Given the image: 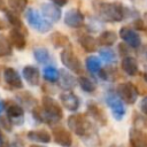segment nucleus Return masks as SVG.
Wrapping results in <instances>:
<instances>
[{
	"label": "nucleus",
	"instance_id": "473e14b6",
	"mask_svg": "<svg viewBox=\"0 0 147 147\" xmlns=\"http://www.w3.org/2000/svg\"><path fill=\"white\" fill-rule=\"evenodd\" d=\"M99 54H100V57L105 62H107V63H114V62H116L117 56H116L115 52L111 48H102V49L99 51Z\"/></svg>",
	"mask_w": 147,
	"mask_h": 147
},
{
	"label": "nucleus",
	"instance_id": "f8f14e48",
	"mask_svg": "<svg viewBox=\"0 0 147 147\" xmlns=\"http://www.w3.org/2000/svg\"><path fill=\"white\" fill-rule=\"evenodd\" d=\"M52 136L55 144L62 147H71L72 145V137L71 133L61 126H55L52 129Z\"/></svg>",
	"mask_w": 147,
	"mask_h": 147
},
{
	"label": "nucleus",
	"instance_id": "f3484780",
	"mask_svg": "<svg viewBox=\"0 0 147 147\" xmlns=\"http://www.w3.org/2000/svg\"><path fill=\"white\" fill-rule=\"evenodd\" d=\"M9 40H10L11 46H14L18 51L24 49L25 46H26L25 36L22 32V30H20V29H15L14 28L13 30H10V32H9Z\"/></svg>",
	"mask_w": 147,
	"mask_h": 147
},
{
	"label": "nucleus",
	"instance_id": "58836bf2",
	"mask_svg": "<svg viewBox=\"0 0 147 147\" xmlns=\"http://www.w3.org/2000/svg\"><path fill=\"white\" fill-rule=\"evenodd\" d=\"M141 55L144 56V59L147 60V45H145V46L141 48Z\"/></svg>",
	"mask_w": 147,
	"mask_h": 147
},
{
	"label": "nucleus",
	"instance_id": "a878e982",
	"mask_svg": "<svg viewBox=\"0 0 147 147\" xmlns=\"http://www.w3.org/2000/svg\"><path fill=\"white\" fill-rule=\"evenodd\" d=\"M85 67L91 74H98L101 69V61L95 55H90L85 60Z\"/></svg>",
	"mask_w": 147,
	"mask_h": 147
},
{
	"label": "nucleus",
	"instance_id": "f704fd0d",
	"mask_svg": "<svg viewBox=\"0 0 147 147\" xmlns=\"http://www.w3.org/2000/svg\"><path fill=\"white\" fill-rule=\"evenodd\" d=\"M133 26L138 30H146V23L141 18H137L133 21Z\"/></svg>",
	"mask_w": 147,
	"mask_h": 147
},
{
	"label": "nucleus",
	"instance_id": "4468645a",
	"mask_svg": "<svg viewBox=\"0 0 147 147\" xmlns=\"http://www.w3.org/2000/svg\"><path fill=\"white\" fill-rule=\"evenodd\" d=\"M131 147H147V132L138 127H131L129 131Z\"/></svg>",
	"mask_w": 147,
	"mask_h": 147
},
{
	"label": "nucleus",
	"instance_id": "4be33fe9",
	"mask_svg": "<svg viewBox=\"0 0 147 147\" xmlns=\"http://www.w3.org/2000/svg\"><path fill=\"white\" fill-rule=\"evenodd\" d=\"M28 139L36 141V142H41V144H48L52 140V136L48 131L46 130H32L29 131L26 134Z\"/></svg>",
	"mask_w": 147,
	"mask_h": 147
},
{
	"label": "nucleus",
	"instance_id": "9d476101",
	"mask_svg": "<svg viewBox=\"0 0 147 147\" xmlns=\"http://www.w3.org/2000/svg\"><path fill=\"white\" fill-rule=\"evenodd\" d=\"M84 15L77 8H71L64 14V24L72 29H78L84 25Z\"/></svg>",
	"mask_w": 147,
	"mask_h": 147
},
{
	"label": "nucleus",
	"instance_id": "a211bd4d",
	"mask_svg": "<svg viewBox=\"0 0 147 147\" xmlns=\"http://www.w3.org/2000/svg\"><path fill=\"white\" fill-rule=\"evenodd\" d=\"M59 86L64 90V91H71L75 85H76V79L75 77L67 70L64 69H61L60 70V76H59Z\"/></svg>",
	"mask_w": 147,
	"mask_h": 147
},
{
	"label": "nucleus",
	"instance_id": "b1692460",
	"mask_svg": "<svg viewBox=\"0 0 147 147\" xmlns=\"http://www.w3.org/2000/svg\"><path fill=\"white\" fill-rule=\"evenodd\" d=\"M17 100L23 105V107L25 108H29V109H33L36 106H37V100L36 98L29 93L28 91H24V92H21L16 95Z\"/></svg>",
	"mask_w": 147,
	"mask_h": 147
},
{
	"label": "nucleus",
	"instance_id": "de8ad7c7",
	"mask_svg": "<svg viewBox=\"0 0 147 147\" xmlns=\"http://www.w3.org/2000/svg\"><path fill=\"white\" fill-rule=\"evenodd\" d=\"M9 147H18V146H17L16 144H10V145H9Z\"/></svg>",
	"mask_w": 147,
	"mask_h": 147
},
{
	"label": "nucleus",
	"instance_id": "2f4dec72",
	"mask_svg": "<svg viewBox=\"0 0 147 147\" xmlns=\"http://www.w3.org/2000/svg\"><path fill=\"white\" fill-rule=\"evenodd\" d=\"M9 8L15 11V13H22L26 6H28V0H7Z\"/></svg>",
	"mask_w": 147,
	"mask_h": 147
},
{
	"label": "nucleus",
	"instance_id": "412c9836",
	"mask_svg": "<svg viewBox=\"0 0 147 147\" xmlns=\"http://www.w3.org/2000/svg\"><path fill=\"white\" fill-rule=\"evenodd\" d=\"M78 42L82 46V48L87 53H94L98 49V40L90 36V34H83L78 38Z\"/></svg>",
	"mask_w": 147,
	"mask_h": 147
},
{
	"label": "nucleus",
	"instance_id": "6ab92c4d",
	"mask_svg": "<svg viewBox=\"0 0 147 147\" xmlns=\"http://www.w3.org/2000/svg\"><path fill=\"white\" fill-rule=\"evenodd\" d=\"M22 74H23V77L28 82L29 85H31V86L39 85L40 74H39V70L36 67H33V65H26V67L23 68Z\"/></svg>",
	"mask_w": 147,
	"mask_h": 147
},
{
	"label": "nucleus",
	"instance_id": "aec40b11",
	"mask_svg": "<svg viewBox=\"0 0 147 147\" xmlns=\"http://www.w3.org/2000/svg\"><path fill=\"white\" fill-rule=\"evenodd\" d=\"M121 68L129 76H136V75H138V71H139L138 61L133 56H125V57H123L122 62H121Z\"/></svg>",
	"mask_w": 147,
	"mask_h": 147
},
{
	"label": "nucleus",
	"instance_id": "a18cd8bd",
	"mask_svg": "<svg viewBox=\"0 0 147 147\" xmlns=\"http://www.w3.org/2000/svg\"><path fill=\"white\" fill-rule=\"evenodd\" d=\"M144 21H145V23L147 24V11L144 14Z\"/></svg>",
	"mask_w": 147,
	"mask_h": 147
},
{
	"label": "nucleus",
	"instance_id": "e433bc0d",
	"mask_svg": "<svg viewBox=\"0 0 147 147\" xmlns=\"http://www.w3.org/2000/svg\"><path fill=\"white\" fill-rule=\"evenodd\" d=\"M139 108H140V111L147 116V96H145L141 101H140V105H139Z\"/></svg>",
	"mask_w": 147,
	"mask_h": 147
},
{
	"label": "nucleus",
	"instance_id": "f03ea898",
	"mask_svg": "<svg viewBox=\"0 0 147 147\" xmlns=\"http://www.w3.org/2000/svg\"><path fill=\"white\" fill-rule=\"evenodd\" d=\"M68 126L69 129L78 137L83 138H87L91 137L93 134V125L90 122V119L87 118L86 114H74L70 115L68 117Z\"/></svg>",
	"mask_w": 147,
	"mask_h": 147
},
{
	"label": "nucleus",
	"instance_id": "c03bdc74",
	"mask_svg": "<svg viewBox=\"0 0 147 147\" xmlns=\"http://www.w3.org/2000/svg\"><path fill=\"white\" fill-rule=\"evenodd\" d=\"M142 77H144V80L147 83V72H144V75H142Z\"/></svg>",
	"mask_w": 147,
	"mask_h": 147
},
{
	"label": "nucleus",
	"instance_id": "7c9ffc66",
	"mask_svg": "<svg viewBox=\"0 0 147 147\" xmlns=\"http://www.w3.org/2000/svg\"><path fill=\"white\" fill-rule=\"evenodd\" d=\"M5 15H6V18L8 21V23H10L15 29H20L22 30L24 26H23V23L21 21V18L18 17V14L13 11V10H7L5 9Z\"/></svg>",
	"mask_w": 147,
	"mask_h": 147
},
{
	"label": "nucleus",
	"instance_id": "c85d7f7f",
	"mask_svg": "<svg viewBox=\"0 0 147 147\" xmlns=\"http://www.w3.org/2000/svg\"><path fill=\"white\" fill-rule=\"evenodd\" d=\"M77 83L79 85V87L86 92V93H93L96 90V85L94 82H92L90 78L85 77V76H79L77 79Z\"/></svg>",
	"mask_w": 147,
	"mask_h": 147
},
{
	"label": "nucleus",
	"instance_id": "2eb2a0df",
	"mask_svg": "<svg viewBox=\"0 0 147 147\" xmlns=\"http://www.w3.org/2000/svg\"><path fill=\"white\" fill-rule=\"evenodd\" d=\"M3 79L7 85H9L13 88H23V82L18 72L14 68H6L3 70Z\"/></svg>",
	"mask_w": 147,
	"mask_h": 147
},
{
	"label": "nucleus",
	"instance_id": "c9c22d12",
	"mask_svg": "<svg viewBox=\"0 0 147 147\" xmlns=\"http://www.w3.org/2000/svg\"><path fill=\"white\" fill-rule=\"evenodd\" d=\"M118 51H119V54L123 57L129 56V46L126 44H119L118 45Z\"/></svg>",
	"mask_w": 147,
	"mask_h": 147
},
{
	"label": "nucleus",
	"instance_id": "ea45409f",
	"mask_svg": "<svg viewBox=\"0 0 147 147\" xmlns=\"http://www.w3.org/2000/svg\"><path fill=\"white\" fill-rule=\"evenodd\" d=\"M6 28H7L6 22H5L2 18H0V31H1V30H3V29H6Z\"/></svg>",
	"mask_w": 147,
	"mask_h": 147
},
{
	"label": "nucleus",
	"instance_id": "09e8293b",
	"mask_svg": "<svg viewBox=\"0 0 147 147\" xmlns=\"http://www.w3.org/2000/svg\"><path fill=\"white\" fill-rule=\"evenodd\" d=\"M0 147H2V145H0Z\"/></svg>",
	"mask_w": 147,
	"mask_h": 147
},
{
	"label": "nucleus",
	"instance_id": "79ce46f5",
	"mask_svg": "<svg viewBox=\"0 0 147 147\" xmlns=\"http://www.w3.org/2000/svg\"><path fill=\"white\" fill-rule=\"evenodd\" d=\"M0 145H3V136H2L1 129H0Z\"/></svg>",
	"mask_w": 147,
	"mask_h": 147
},
{
	"label": "nucleus",
	"instance_id": "0eeeda50",
	"mask_svg": "<svg viewBox=\"0 0 147 147\" xmlns=\"http://www.w3.org/2000/svg\"><path fill=\"white\" fill-rule=\"evenodd\" d=\"M106 102L111 110L113 117L116 121H122L125 115V106H124V102L117 95V93L108 92L106 95Z\"/></svg>",
	"mask_w": 147,
	"mask_h": 147
},
{
	"label": "nucleus",
	"instance_id": "c756f323",
	"mask_svg": "<svg viewBox=\"0 0 147 147\" xmlns=\"http://www.w3.org/2000/svg\"><path fill=\"white\" fill-rule=\"evenodd\" d=\"M11 53H13V46L10 44V40L3 34H0V57L10 56Z\"/></svg>",
	"mask_w": 147,
	"mask_h": 147
},
{
	"label": "nucleus",
	"instance_id": "cd10ccee",
	"mask_svg": "<svg viewBox=\"0 0 147 147\" xmlns=\"http://www.w3.org/2000/svg\"><path fill=\"white\" fill-rule=\"evenodd\" d=\"M42 76L45 78V80L49 82V83H55L59 80V76H60V70H57L55 67L53 65H47L42 70Z\"/></svg>",
	"mask_w": 147,
	"mask_h": 147
},
{
	"label": "nucleus",
	"instance_id": "20e7f679",
	"mask_svg": "<svg viewBox=\"0 0 147 147\" xmlns=\"http://www.w3.org/2000/svg\"><path fill=\"white\" fill-rule=\"evenodd\" d=\"M60 59H61L62 64H63L68 70H70L71 72L78 74V75H82V74H83V65H82V62H80V60L78 59V56L75 54V52L72 51V48L70 47V45H69L68 47L63 48V51H62L61 54H60Z\"/></svg>",
	"mask_w": 147,
	"mask_h": 147
},
{
	"label": "nucleus",
	"instance_id": "39448f33",
	"mask_svg": "<svg viewBox=\"0 0 147 147\" xmlns=\"http://www.w3.org/2000/svg\"><path fill=\"white\" fill-rule=\"evenodd\" d=\"M25 18L29 25L40 33H46L52 29V23L48 20L42 18L41 15L38 13V10H36L34 8H29L26 10Z\"/></svg>",
	"mask_w": 147,
	"mask_h": 147
},
{
	"label": "nucleus",
	"instance_id": "72a5a7b5",
	"mask_svg": "<svg viewBox=\"0 0 147 147\" xmlns=\"http://www.w3.org/2000/svg\"><path fill=\"white\" fill-rule=\"evenodd\" d=\"M0 125L8 132L11 131V122L8 119V117H1L0 116Z\"/></svg>",
	"mask_w": 147,
	"mask_h": 147
},
{
	"label": "nucleus",
	"instance_id": "6e6552de",
	"mask_svg": "<svg viewBox=\"0 0 147 147\" xmlns=\"http://www.w3.org/2000/svg\"><path fill=\"white\" fill-rule=\"evenodd\" d=\"M5 108H6V115L8 117V119L14 123L15 125H21L24 122V110L23 107H21L20 105L7 100V102L5 103Z\"/></svg>",
	"mask_w": 147,
	"mask_h": 147
},
{
	"label": "nucleus",
	"instance_id": "9b49d317",
	"mask_svg": "<svg viewBox=\"0 0 147 147\" xmlns=\"http://www.w3.org/2000/svg\"><path fill=\"white\" fill-rule=\"evenodd\" d=\"M86 110H87V115L94 119V122H96L98 124H100L101 126H105L107 125V122H108V117L105 113V110L95 102L93 101H90L87 103V107H86Z\"/></svg>",
	"mask_w": 147,
	"mask_h": 147
},
{
	"label": "nucleus",
	"instance_id": "f257e3e1",
	"mask_svg": "<svg viewBox=\"0 0 147 147\" xmlns=\"http://www.w3.org/2000/svg\"><path fill=\"white\" fill-rule=\"evenodd\" d=\"M99 18L103 22H121L125 18L127 9L118 2H100L95 7Z\"/></svg>",
	"mask_w": 147,
	"mask_h": 147
},
{
	"label": "nucleus",
	"instance_id": "7ed1b4c3",
	"mask_svg": "<svg viewBox=\"0 0 147 147\" xmlns=\"http://www.w3.org/2000/svg\"><path fill=\"white\" fill-rule=\"evenodd\" d=\"M41 107L44 109V111L46 113L48 119H49V124L53 123H57L62 119L63 117V111L61 106L59 105L57 101H55L53 98L45 95L41 99Z\"/></svg>",
	"mask_w": 147,
	"mask_h": 147
},
{
	"label": "nucleus",
	"instance_id": "5701e85b",
	"mask_svg": "<svg viewBox=\"0 0 147 147\" xmlns=\"http://www.w3.org/2000/svg\"><path fill=\"white\" fill-rule=\"evenodd\" d=\"M117 40V34L116 32L114 31H103L99 38H98V44L101 45V46H106V47H109V46H113Z\"/></svg>",
	"mask_w": 147,
	"mask_h": 147
},
{
	"label": "nucleus",
	"instance_id": "a19ab883",
	"mask_svg": "<svg viewBox=\"0 0 147 147\" xmlns=\"http://www.w3.org/2000/svg\"><path fill=\"white\" fill-rule=\"evenodd\" d=\"M3 108H5V103H3V102H2L1 100H0V114L2 113V110H3Z\"/></svg>",
	"mask_w": 147,
	"mask_h": 147
},
{
	"label": "nucleus",
	"instance_id": "423d86ee",
	"mask_svg": "<svg viewBox=\"0 0 147 147\" xmlns=\"http://www.w3.org/2000/svg\"><path fill=\"white\" fill-rule=\"evenodd\" d=\"M116 93L119 96V99L126 103V105H134L137 99H138V94L139 91L137 88V86L131 83V82H124L117 85L116 88Z\"/></svg>",
	"mask_w": 147,
	"mask_h": 147
},
{
	"label": "nucleus",
	"instance_id": "37998d69",
	"mask_svg": "<svg viewBox=\"0 0 147 147\" xmlns=\"http://www.w3.org/2000/svg\"><path fill=\"white\" fill-rule=\"evenodd\" d=\"M5 8V0H0V9Z\"/></svg>",
	"mask_w": 147,
	"mask_h": 147
},
{
	"label": "nucleus",
	"instance_id": "393cba45",
	"mask_svg": "<svg viewBox=\"0 0 147 147\" xmlns=\"http://www.w3.org/2000/svg\"><path fill=\"white\" fill-rule=\"evenodd\" d=\"M51 42L56 48H59V47L65 48V47L69 46V38L65 34H63L59 31H55L51 34Z\"/></svg>",
	"mask_w": 147,
	"mask_h": 147
},
{
	"label": "nucleus",
	"instance_id": "49530a36",
	"mask_svg": "<svg viewBox=\"0 0 147 147\" xmlns=\"http://www.w3.org/2000/svg\"><path fill=\"white\" fill-rule=\"evenodd\" d=\"M30 147H44V146H40V145H31Z\"/></svg>",
	"mask_w": 147,
	"mask_h": 147
},
{
	"label": "nucleus",
	"instance_id": "4c0bfd02",
	"mask_svg": "<svg viewBox=\"0 0 147 147\" xmlns=\"http://www.w3.org/2000/svg\"><path fill=\"white\" fill-rule=\"evenodd\" d=\"M54 5L59 6V7H62V6H65L68 3V0H51Z\"/></svg>",
	"mask_w": 147,
	"mask_h": 147
},
{
	"label": "nucleus",
	"instance_id": "dca6fc26",
	"mask_svg": "<svg viewBox=\"0 0 147 147\" xmlns=\"http://www.w3.org/2000/svg\"><path fill=\"white\" fill-rule=\"evenodd\" d=\"M41 13L45 18H47L48 21H52V22H57L62 15L59 6H56L54 3H42Z\"/></svg>",
	"mask_w": 147,
	"mask_h": 147
},
{
	"label": "nucleus",
	"instance_id": "ddd939ff",
	"mask_svg": "<svg viewBox=\"0 0 147 147\" xmlns=\"http://www.w3.org/2000/svg\"><path fill=\"white\" fill-rule=\"evenodd\" d=\"M60 101H61L62 106L69 111H76V110H78V108L80 106L79 98L71 91H65V92L61 93Z\"/></svg>",
	"mask_w": 147,
	"mask_h": 147
},
{
	"label": "nucleus",
	"instance_id": "1a4fd4ad",
	"mask_svg": "<svg viewBox=\"0 0 147 147\" xmlns=\"http://www.w3.org/2000/svg\"><path fill=\"white\" fill-rule=\"evenodd\" d=\"M119 37L121 39L131 48H139L141 45V38L140 36L131 28L123 26L119 30Z\"/></svg>",
	"mask_w": 147,
	"mask_h": 147
},
{
	"label": "nucleus",
	"instance_id": "bb28decb",
	"mask_svg": "<svg viewBox=\"0 0 147 147\" xmlns=\"http://www.w3.org/2000/svg\"><path fill=\"white\" fill-rule=\"evenodd\" d=\"M33 57L38 63H41V64H46L51 61V54H49L48 49L44 48V47L34 48L33 49Z\"/></svg>",
	"mask_w": 147,
	"mask_h": 147
}]
</instances>
